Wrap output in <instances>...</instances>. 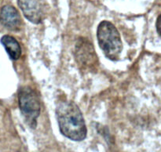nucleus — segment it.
<instances>
[{
    "instance_id": "3",
    "label": "nucleus",
    "mask_w": 161,
    "mask_h": 152,
    "mask_svg": "<svg viewBox=\"0 0 161 152\" xmlns=\"http://www.w3.org/2000/svg\"><path fill=\"white\" fill-rule=\"evenodd\" d=\"M19 106L27 123L36 128L37 118L40 113V103L36 92L30 87H24L18 93Z\"/></svg>"
},
{
    "instance_id": "7",
    "label": "nucleus",
    "mask_w": 161,
    "mask_h": 152,
    "mask_svg": "<svg viewBox=\"0 0 161 152\" xmlns=\"http://www.w3.org/2000/svg\"><path fill=\"white\" fill-rule=\"evenodd\" d=\"M1 42L11 59L18 60L20 58L21 55V48L20 44L14 37L10 35H4L1 39Z\"/></svg>"
},
{
    "instance_id": "8",
    "label": "nucleus",
    "mask_w": 161,
    "mask_h": 152,
    "mask_svg": "<svg viewBox=\"0 0 161 152\" xmlns=\"http://www.w3.org/2000/svg\"><path fill=\"white\" fill-rule=\"evenodd\" d=\"M157 31H158L159 34H160L161 35V14L160 16H159L158 19H157Z\"/></svg>"
},
{
    "instance_id": "4",
    "label": "nucleus",
    "mask_w": 161,
    "mask_h": 152,
    "mask_svg": "<svg viewBox=\"0 0 161 152\" xmlns=\"http://www.w3.org/2000/svg\"><path fill=\"white\" fill-rule=\"evenodd\" d=\"M75 56L80 69L86 71H93L98 66V59L94 46L84 38L79 39L75 44Z\"/></svg>"
},
{
    "instance_id": "2",
    "label": "nucleus",
    "mask_w": 161,
    "mask_h": 152,
    "mask_svg": "<svg viewBox=\"0 0 161 152\" xmlns=\"http://www.w3.org/2000/svg\"><path fill=\"white\" fill-rule=\"evenodd\" d=\"M97 40L105 56L116 60L119 57L123 49L119 31L109 21L104 20L97 27Z\"/></svg>"
},
{
    "instance_id": "9",
    "label": "nucleus",
    "mask_w": 161,
    "mask_h": 152,
    "mask_svg": "<svg viewBox=\"0 0 161 152\" xmlns=\"http://www.w3.org/2000/svg\"><path fill=\"white\" fill-rule=\"evenodd\" d=\"M93 1H94V0H93Z\"/></svg>"
},
{
    "instance_id": "1",
    "label": "nucleus",
    "mask_w": 161,
    "mask_h": 152,
    "mask_svg": "<svg viewBox=\"0 0 161 152\" xmlns=\"http://www.w3.org/2000/svg\"><path fill=\"white\" fill-rule=\"evenodd\" d=\"M56 115L60 131L65 137L74 141L86 137V124L79 107L71 100H61L56 106Z\"/></svg>"
},
{
    "instance_id": "5",
    "label": "nucleus",
    "mask_w": 161,
    "mask_h": 152,
    "mask_svg": "<svg viewBox=\"0 0 161 152\" xmlns=\"http://www.w3.org/2000/svg\"><path fill=\"white\" fill-rule=\"evenodd\" d=\"M19 7L29 21L39 24L42 19V5L41 0H18Z\"/></svg>"
},
{
    "instance_id": "6",
    "label": "nucleus",
    "mask_w": 161,
    "mask_h": 152,
    "mask_svg": "<svg viewBox=\"0 0 161 152\" xmlns=\"http://www.w3.org/2000/svg\"><path fill=\"white\" fill-rule=\"evenodd\" d=\"M0 21L8 29L17 30L20 26L21 20L16 8L10 5H6L1 9Z\"/></svg>"
}]
</instances>
